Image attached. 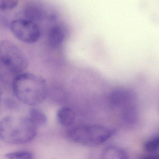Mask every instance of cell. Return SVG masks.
<instances>
[{
    "label": "cell",
    "mask_w": 159,
    "mask_h": 159,
    "mask_svg": "<svg viewBox=\"0 0 159 159\" xmlns=\"http://www.w3.org/2000/svg\"><path fill=\"white\" fill-rule=\"evenodd\" d=\"M12 85L16 98L27 105L40 104L48 95L46 80L37 75L26 72L19 74L12 80Z\"/></svg>",
    "instance_id": "cell-1"
},
{
    "label": "cell",
    "mask_w": 159,
    "mask_h": 159,
    "mask_svg": "<svg viewBox=\"0 0 159 159\" xmlns=\"http://www.w3.org/2000/svg\"><path fill=\"white\" fill-rule=\"evenodd\" d=\"M57 117L58 122L61 126L69 127L74 124L76 116L72 108L69 107L64 106L58 110Z\"/></svg>",
    "instance_id": "cell-8"
},
{
    "label": "cell",
    "mask_w": 159,
    "mask_h": 159,
    "mask_svg": "<svg viewBox=\"0 0 159 159\" xmlns=\"http://www.w3.org/2000/svg\"><path fill=\"white\" fill-rule=\"evenodd\" d=\"M114 134L113 130L105 126L90 124L78 125L71 128L67 133V136L75 143L95 147L106 142Z\"/></svg>",
    "instance_id": "cell-3"
},
{
    "label": "cell",
    "mask_w": 159,
    "mask_h": 159,
    "mask_svg": "<svg viewBox=\"0 0 159 159\" xmlns=\"http://www.w3.org/2000/svg\"><path fill=\"white\" fill-rule=\"evenodd\" d=\"M142 159H159V154H153L145 156Z\"/></svg>",
    "instance_id": "cell-15"
},
{
    "label": "cell",
    "mask_w": 159,
    "mask_h": 159,
    "mask_svg": "<svg viewBox=\"0 0 159 159\" xmlns=\"http://www.w3.org/2000/svg\"><path fill=\"white\" fill-rule=\"evenodd\" d=\"M1 63L14 74L24 72L28 67L26 56L17 46L8 40L0 41Z\"/></svg>",
    "instance_id": "cell-4"
},
{
    "label": "cell",
    "mask_w": 159,
    "mask_h": 159,
    "mask_svg": "<svg viewBox=\"0 0 159 159\" xmlns=\"http://www.w3.org/2000/svg\"><path fill=\"white\" fill-rule=\"evenodd\" d=\"M10 23L8 18L4 14L0 13V29H9Z\"/></svg>",
    "instance_id": "cell-14"
},
{
    "label": "cell",
    "mask_w": 159,
    "mask_h": 159,
    "mask_svg": "<svg viewBox=\"0 0 159 159\" xmlns=\"http://www.w3.org/2000/svg\"><path fill=\"white\" fill-rule=\"evenodd\" d=\"M24 16L26 19L36 23L44 20L55 21L59 16L58 13L52 7L34 2H30L26 5Z\"/></svg>",
    "instance_id": "cell-6"
},
{
    "label": "cell",
    "mask_w": 159,
    "mask_h": 159,
    "mask_svg": "<svg viewBox=\"0 0 159 159\" xmlns=\"http://www.w3.org/2000/svg\"><path fill=\"white\" fill-rule=\"evenodd\" d=\"M101 159H128V157L122 148L116 146L110 145L103 150Z\"/></svg>",
    "instance_id": "cell-9"
},
{
    "label": "cell",
    "mask_w": 159,
    "mask_h": 159,
    "mask_svg": "<svg viewBox=\"0 0 159 159\" xmlns=\"http://www.w3.org/2000/svg\"><path fill=\"white\" fill-rule=\"evenodd\" d=\"M38 127L27 116H7L0 120V138L10 144H22L36 137Z\"/></svg>",
    "instance_id": "cell-2"
},
{
    "label": "cell",
    "mask_w": 159,
    "mask_h": 159,
    "mask_svg": "<svg viewBox=\"0 0 159 159\" xmlns=\"http://www.w3.org/2000/svg\"><path fill=\"white\" fill-rule=\"evenodd\" d=\"M68 34L67 26L63 22H58L52 25L48 30L47 42L52 48L60 47L65 42Z\"/></svg>",
    "instance_id": "cell-7"
},
{
    "label": "cell",
    "mask_w": 159,
    "mask_h": 159,
    "mask_svg": "<svg viewBox=\"0 0 159 159\" xmlns=\"http://www.w3.org/2000/svg\"><path fill=\"white\" fill-rule=\"evenodd\" d=\"M146 151L154 152L159 149V136L153 137L147 141L144 146Z\"/></svg>",
    "instance_id": "cell-12"
},
{
    "label": "cell",
    "mask_w": 159,
    "mask_h": 159,
    "mask_svg": "<svg viewBox=\"0 0 159 159\" xmlns=\"http://www.w3.org/2000/svg\"><path fill=\"white\" fill-rule=\"evenodd\" d=\"M1 92H0V100H1Z\"/></svg>",
    "instance_id": "cell-16"
},
{
    "label": "cell",
    "mask_w": 159,
    "mask_h": 159,
    "mask_svg": "<svg viewBox=\"0 0 159 159\" xmlns=\"http://www.w3.org/2000/svg\"><path fill=\"white\" fill-rule=\"evenodd\" d=\"M19 0H0V10H11L16 8Z\"/></svg>",
    "instance_id": "cell-13"
},
{
    "label": "cell",
    "mask_w": 159,
    "mask_h": 159,
    "mask_svg": "<svg viewBox=\"0 0 159 159\" xmlns=\"http://www.w3.org/2000/svg\"><path fill=\"white\" fill-rule=\"evenodd\" d=\"M27 116L38 128L44 126L47 123L48 118L45 113L40 108H31Z\"/></svg>",
    "instance_id": "cell-10"
},
{
    "label": "cell",
    "mask_w": 159,
    "mask_h": 159,
    "mask_svg": "<svg viewBox=\"0 0 159 159\" xmlns=\"http://www.w3.org/2000/svg\"><path fill=\"white\" fill-rule=\"evenodd\" d=\"M6 159H34V155L29 151H18L7 153L4 156Z\"/></svg>",
    "instance_id": "cell-11"
},
{
    "label": "cell",
    "mask_w": 159,
    "mask_h": 159,
    "mask_svg": "<svg viewBox=\"0 0 159 159\" xmlns=\"http://www.w3.org/2000/svg\"><path fill=\"white\" fill-rule=\"evenodd\" d=\"M9 29L17 39L25 43H36L40 40L42 35L41 29L38 24L26 19L11 21Z\"/></svg>",
    "instance_id": "cell-5"
}]
</instances>
